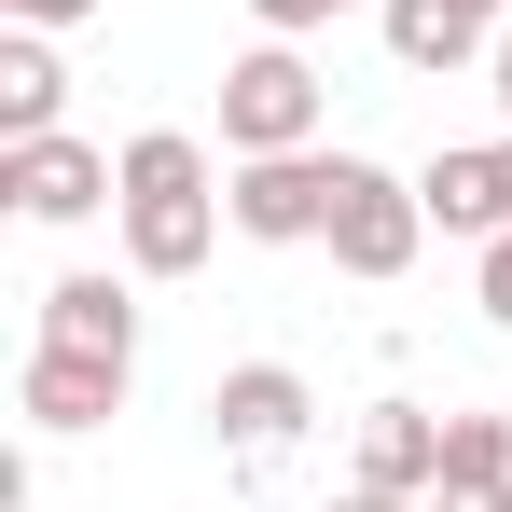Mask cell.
Here are the masks:
<instances>
[{
    "mask_svg": "<svg viewBox=\"0 0 512 512\" xmlns=\"http://www.w3.org/2000/svg\"><path fill=\"white\" fill-rule=\"evenodd\" d=\"M111 222H125V263L139 277H194V263L222 250V194H208V139H180V125H153V139H125V194H111Z\"/></svg>",
    "mask_w": 512,
    "mask_h": 512,
    "instance_id": "cell-1",
    "label": "cell"
},
{
    "mask_svg": "<svg viewBox=\"0 0 512 512\" xmlns=\"http://www.w3.org/2000/svg\"><path fill=\"white\" fill-rule=\"evenodd\" d=\"M319 111H333V84L291 42H263L222 70V153H319Z\"/></svg>",
    "mask_w": 512,
    "mask_h": 512,
    "instance_id": "cell-2",
    "label": "cell"
},
{
    "mask_svg": "<svg viewBox=\"0 0 512 512\" xmlns=\"http://www.w3.org/2000/svg\"><path fill=\"white\" fill-rule=\"evenodd\" d=\"M429 236V194L388 167H360V153H333V222H319V250L346 263V277H402Z\"/></svg>",
    "mask_w": 512,
    "mask_h": 512,
    "instance_id": "cell-3",
    "label": "cell"
},
{
    "mask_svg": "<svg viewBox=\"0 0 512 512\" xmlns=\"http://www.w3.org/2000/svg\"><path fill=\"white\" fill-rule=\"evenodd\" d=\"M222 208H236V236H263V250H305L333 222V153H236Z\"/></svg>",
    "mask_w": 512,
    "mask_h": 512,
    "instance_id": "cell-4",
    "label": "cell"
},
{
    "mask_svg": "<svg viewBox=\"0 0 512 512\" xmlns=\"http://www.w3.org/2000/svg\"><path fill=\"white\" fill-rule=\"evenodd\" d=\"M0 194H14L28 222H84V208H111V194H125V167H111L97 139H70V125H56V139H0Z\"/></svg>",
    "mask_w": 512,
    "mask_h": 512,
    "instance_id": "cell-5",
    "label": "cell"
},
{
    "mask_svg": "<svg viewBox=\"0 0 512 512\" xmlns=\"http://www.w3.org/2000/svg\"><path fill=\"white\" fill-rule=\"evenodd\" d=\"M208 416H222V443L263 471V457H291V443H305V416H319V402H305V374H291V360H236V374L208 388Z\"/></svg>",
    "mask_w": 512,
    "mask_h": 512,
    "instance_id": "cell-6",
    "label": "cell"
},
{
    "mask_svg": "<svg viewBox=\"0 0 512 512\" xmlns=\"http://www.w3.org/2000/svg\"><path fill=\"white\" fill-rule=\"evenodd\" d=\"M125 374L139 360H97V346H28V374H14V402H28V429H97L111 402H125Z\"/></svg>",
    "mask_w": 512,
    "mask_h": 512,
    "instance_id": "cell-7",
    "label": "cell"
},
{
    "mask_svg": "<svg viewBox=\"0 0 512 512\" xmlns=\"http://www.w3.org/2000/svg\"><path fill=\"white\" fill-rule=\"evenodd\" d=\"M512 0H388V56L402 70H471V56H499Z\"/></svg>",
    "mask_w": 512,
    "mask_h": 512,
    "instance_id": "cell-8",
    "label": "cell"
},
{
    "mask_svg": "<svg viewBox=\"0 0 512 512\" xmlns=\"http://www.w3.org/2000/svg\"><path fill=\"white\" fill-rule=\"evenodd\" d=\"M429 222H443V236H512V167H499V139H485V153H429Z\"/></svg>",
    "mask_w": 512,
    "mask_h": 512,
    "instance_id": "cell-9",
    "label": "cell"
},
{
    "mask_svg": "<svg viewBox=\"0 0 512 512\" xmlns=\"http://www.w3.org/2000/svg\"><path fill=\"white\" fill-rule=\"evenodd\" d=\"M70 70H56V28H0V139H56Z\"/></svg>",
    "mask_w": 512,
    "mask_h": 512,
    "instance_id": "cell-10",
    "label": "cell"
},
{
    "mask_svg": "<svg viewBox=\"0 0 512 512\" xmlns=\"http://www.w3.org/2000/svg\"><path fill=\"white\" fill-rule=\"evenodd\" d=\"M360 485H402V499H429V485H443V416H416V402H374V416H360Z\"/></svg>",
    "mask_w": 512,
    "mask_h": 512,
    "instance_id": "cell-11",
    "label": "cell"
},
{
    "mask_svg": "<svg viewBox=\"0 0 512 512\" xmlns=\"http://www.w3.org/2000/svg\"><path fill=\"white\" fill-rule=\"evenodd\" d=\"M42 333L97 346V360H139V305H125V277H56L42 291Z\"/></svg>",
    "mask_w": 512,
    "mask_h": 512,
    "instance_id": "cell-12",
    "label": "cell"
},
{
    "mask_svg": "<svg viewBox=\"0 0 512 512\" xmlns=\"http://www.w3.org/2000/svg\"><path fill=\"white\" fill-rule=\"evenodd\" d=\"M443 485H512V416H443Z\"/></svg>",
    "mask_w": 512,
    "mask_h": 512,
    "instance_id": "cell-13",
    "label": "cell"
},
{
    "mask_svg": "<svg viewBox=\"0 0 512 512\" xmlns=\"http://www.w3.org/2000/svg\"><path fill=\"white\" fill-rule=\"evenodd\" d=\"M263 28H277V42H305V28H319V14H346V0H250Z\"/></svg>",
    "mask_w": 512,
    "mask_h": 512,
    "instance_id": "cell-14",
    "label": "cell"
},
{
    "mask_svg": "<svg viewBox=\"0 0 512 512\" xmlns=\"http://www.w3.org/2000/svg\"><path fill=\"white\" fill-rule=\"evenodd\" d=\"M485 319L512 333V236H485Z\"/></svg>",
    "mask_w": 512,
    "mask_h": 512,
    "instance_id": "cell-15",
    "label": "cell"
},
{
    "mask_svg": "<svg viewBox=\"0 0 512 512\" xmlns=\"http://www.w3.org/2000/svg\"><path fill=\"white\" fill-rule=\"evenodd\" d=\"M0 14H14V28H84L97 0H0Z\"/></svg>",
    "mask_w": 512,
    "mask_h": 512,
    "instance_id": "cell-16",
    "label": "cell"
},
{
    "mask_svg": "<svg viewBox=\"0 0 512 512\" xmlns=\"http://www.w3.org/2000/svg\"><path fill=\"white\" fill-rule=\"evenodd\" d=\"M429 512H512V485H429Z\"/></svg>",
    "mask_w": 512,
    "mask_h": 512,
    "instance_id": "cell-17",
    "label": "cell"
},
{
    "mask_svg": "<svg viewBox=\"0 0 512 512\" xmlns=\"http://www.w3.org/2000/svg\"><path fill=\"white\" fill-rule=\"evenodd\" d=\"M333 512H416V499H402V485H346Z\"/></svg>",
    "mask_w": 512,
    "mask_h": 512,
    "instance_id": "cell-18",
    "label": "cell"
},
{
    "mask_svg": "<svg viewBox=\"0 0 512 512\" xmlns=\"http://www.w3.org/2000/svg\"><path fill=\"white\" fill-rule=\"evenodd\" d=\"M485 84H499V125H512V28H499V56H485Z\"/></svg>",
    "mask_w": 512,
    "mask_h": 512,
    "instance_id": "cell-19",
    "label": "cell"
}]
</instances>
